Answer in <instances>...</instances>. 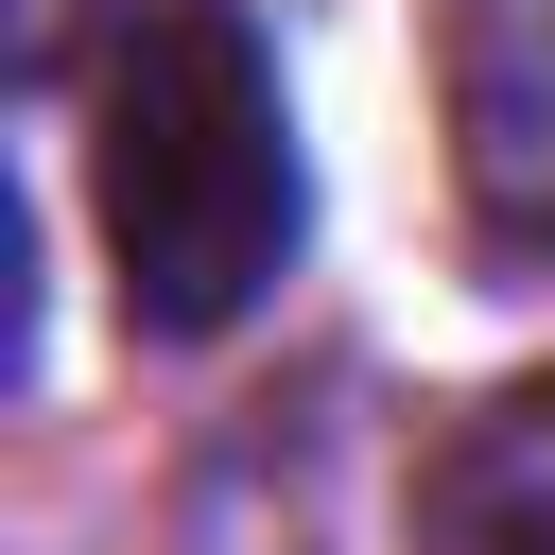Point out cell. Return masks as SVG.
Instances as JSON below:
<instances>
[{
  "label": "cell",
  "instance_id": "obj_1",
  "mask_svg": "<svg viewBox=\"0 0 555 555\" xmlns=\"http://www.w3.org/2000/svg\"><path fill=\"white\" fill-rule=\"evenodd\" d=\"M87 225L121 278V330L208 347L295 278L312 173H295V87L243 0H139L87 69Z\"/></svg>",
  "mask_w": 555,
  "mask_h": 555
},
{
  "label": "cell",
  "instance_id": "obj_2",
  "mask_svg": "<svg viewBox=\"0 0 555 555\" xmlns=\"http://www.w3.org/2000/svg\"><path fill=\"white\" fill-rule=\"evenodd\" d=\"M451 121L486 225H555V0H468L451 35Z\"/></svg>",
  "mask_w": 555,
  "mask_h": 555
},
{
  "label": "cell",
  "instance_id": "obj_3",
  "mask_svg": "<svg viewBox=\"0 0 555 555\" xmlns=\"http://www.w3.org/2000/svg\"><path fill=\"white\" fill-rule=\"evenodd\" d=\"M416 538L434 555H555V364L451 416V451L416 486Z\"/></svg>",
  "mask_w": 555,
  "mask_h": 555
}]
</instances>
